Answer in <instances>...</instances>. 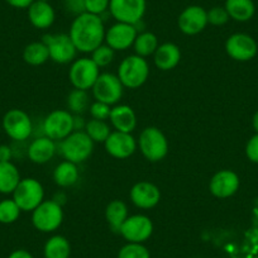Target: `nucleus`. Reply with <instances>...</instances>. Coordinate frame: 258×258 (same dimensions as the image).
Listing matches in <instances>:
<instances>
[{
  "label": "nucleus",
  "mask_w": 258,
  "mask_h": 258,
  "mask_svg": "<svg viewBox=\"0 0 258 258\" xmlns=\"http://www.w3.org/2000/svg\"><path fill=\"white\" fill-rule=\"evenodd\" d=\"M100 69L98 64L88 57L78 58L73 62L69 70V79L75 89L80 90H90L93 89L96 79L100 75Z\"/></svg>",
  "instance_id": "1a4fd4ad"
},
{
  "label": "nucleus",
  "mask_w": 258,
  "mask_h": 258,
  "mask_svg": "<svg viewBox=\"0 0 258 258\" xmlns=\"http://www.w3.org/2000/svg\"><path fill=\"white\" fill-rule=\"evenodd\" d=\"M8 258H33V255H32L28 250L17 249L14 250V252H12Z\"/></svg>",
  "instance_id": "37998d69"
},
{
  "label": "nucleus",
  "mask_w": 258,
  "mask_h": 258,
  "mask_svg": "<svg viewBox=\"0 0 258 258\" xmlns=\"http://www.w3.org/2000/svg\"><path fill=\"white\" fill-rule=\"evenodd\" d=\"M23 59L31 66H41L49 59L48 47L44 42H32L23 49Z\"/></svg>",
  "instance_id": "cd10ccee"
},
{
  "label": "nucleus",
  "mask_w": 258,
  "mask_h": 258,
  "mask_svg": "<svg viewBox=\"0 0 258 258\" xmlns=\"http://www.w3.org/2000/svg\"><path fill=\"white\" fill-rule=\"evenodd\" d=\"M224 8L227 9L230 19L237 22L249 21L255 13L253 0H225Z\"/></svg>",
  "instance_id": "a878e982"
},
{
  "label": "nucleus",
  "mask_w": 258,
  "mask_h": 258,
  "mask_svg": "<svg viewBox=\"0 0 258 258\" xmlns=\"http://www.w3.org/2000/svg\"><path fill=\"white\" fill-rule=\"evenodd\" d=\"M180 31L186 36H197L208 26V14L203 7L190 6L183 9L177 19Z\"/></svg>",
  "instance_id": "2eb2a0df"
},
{
  "label": "nucleus",
  "mask_w": 258,
  "mask_h": 258,
  "mask_svg": "<svg viewBox=\"0 0 258 258\" xmlns=\"http://www.w3.org/2000/svg\"><path fill=\"white\" fill-rule=\"evenodd\" d=\"M239 188V177L232 170H220L212 177L209 190L213 197L227 199L233 197Z\"/></svg>",
  "instance_id": "6ab92c4d"
},
{
  "label": "nucleus",
  "mask_w": 258,
  "mask_h": 258,
  "mask_svg": "<svg viewBox=\"0 0 258 258\" xmlns=\"http://www.w3.org/2000/svg\"><path fill=\"white\" fill-rule=\"evenodd\" d=\"M93 96L96 101H101L108 105H116L123 96L124 86L118 75L104 73L99 75L93 86Z\"/></svg>",
  "instance_id": "9d476101"
},
{
  "label": "nucleus",
  "mask_w": 258,
  "mask_h": 258,
  "mask_svg": "<svg viewBox=\"0 0 258 258\" xmlns=\"http://www.w3.org/2000/svg\"><path fill=\"white\" fill-rule=\"evenodd\" d=\"M21 208L12 199H4L0 202V223L2 224H13L21 217Z\"/></svg>",
  "instance_id": "473e14b6"
},
{
  "label": "nucleus",
  "mask_w": 258,
  "mask_h": 258,
  "mask_svg": "<svg viewBox=\"0 0 258 258\" xmlns=\"http://www.w3.org/2000/svg\"><path fill=\"white\" fill-rule=\"evenodd\" d=\"M56 13L53 7L47 2L34 0L28 8V19L37 29H47L53 24Z\"/></svg>",
  "instance_id": "412c9836"
},
{
  "label": "nucleus",
  "mask_w": 258,
  "mask_h": 258,
  "mask_svg": "<svg viewBox=\"0 0 258 258\" xmlns=\"http://www.w3.org/2000/svg\"><path fill=\"white\" fill-rule=\"evenodd\" d=\"M153 223L147 215L136 214L126 218L119 234L128 243H143L152 235Z\"/></svg>",
  "instance_id": "ddd939ff"
},
{
  "label": "nucleus",
  "mask_w": 258,
  "mask_h": 258,
  "mask_svg": "<svg viewBox=\"0 0 258 258\" xmlns=\"http://www.w3.org/2000/svg\"><path fill=\"white\" fill-rule=\"evenodd\" d=\"M148 76H150V64L145 57L131 54L126 56L119 64L118 78L124 88H141L147 81Z\"/></svg>",
  "instance_id": "f03ea898"
},
{
  "label": "nucleus",
  "mask_w": 258,
  "mask_h": 258,
  "mask_svg": "<svg viewBox=\"0 0 258 258\" xmlns=\"http://www.w3.org/2000/svg\"><path fill=\"white\" fill-rule=\"evenodd\" d=\"M118 258H151V254L142 243H126L119 250Z\"/></svg>",
  "instance_id": "f704fd0d"
},
{
  "label": "nucleus",
  "mask_w": 258,
  "mask_h": 258,
  "mask_svg": "<svg viewBox=\"0 0 258 258\" xmlns=\"http://www.w3.org/2000/svg\"><path fill=\"white\" fill-rule=\"evenodd\" d=\"M12 195L22 212H33L44 200V188L38 180L27 177L19 181Z\"/></svg>",
  "instance_id": "423d86ee"
},
{
  "label": "nucleus",
  "mask_w": 258,
  "mask_h": 258,
  "mask_svg": "<svg viewBox=\"0 0 258 258\" xmlns=\"http://www.w3.org/2000/svg\"><path fill=\"white\" fill-rule=\"evenodd\" d=\"M13 158V150L8 145H0V162H11Z\"/></svg>",
  "instance_id": "a19ab883"
},
{
  "label": "nucleus",
  "mask_w": 258,
  "mask_h": 258,
  "mask_svg": "<svg viewBox=\"0 0 258 258\" xmlns=\"http://www.w3.org/2000/svg\"><path fill=\"white\" fill-rule=\"evenodd\" d=\"M89 111L93 119H98V120H106L110 116L111 106L101 101H94L89 106Z\"/></svg>",
  "instance_id": "e433bc0d"
},
{
  "label": "nucleus",
  "mask_w": 258,
  "mask_h": 258,
  "mask_svg": "<svg viewBox=\"0 0 258 258\" xmlns=\"http://www.w3.org/2000/svg\"><path fill=\"white\" fill-rule=\"evenodd\" d=\"M104 147L108 155L118 160H125L136 152L138 143L132 133H124L114 131L110 133L108 140L104 142Z\"/></svg>",
  "instance_id": "dca6fc26"
},
{
  "label": "nucleus",
  "mask_w": 258,
  "mask_h": 258,
  "mask_svg": "<svg viewBox=\"0 0 258 258\" xmlns=\"http://www.w3.org/2000/svg\"><path fill=\"white\" fill-rule=\"evenodd\" d=\"M85 132L94 143H104L110 136L111 131L106 120L91 119L85 124Z\"/></svg>",
  "instance_id": "7c9ffc66"
},
{
  "label": "nucleus",
  "mask_w": 258,
  "mask_h": 258,
  "mask_svg": "<svg viewBox=\"0 0 258 258\" xmlns=\"http://www.w3.org/2000/svg\"><path fill=\"white\" fill-rule=\"evenodd\" d=\"M63 8L68 13L78 17L85 13V0H63Z\"/></svg>",
  "instance_id": "58836bf2"
},
{
  "label": "nucleus",
  "mask_w": 258,
  "mask_h": 258,
  "mask_svg": "<svg viewBox=\"0 0 258 258\" xmlns=\"http://www.w3.org/2000/svg\"><path fill=\"white\" fill-rule=\"evenodd\" d=\"M146 8V0H110L109 3V13L116 22L135 26L142 22Z\"/></svg>",
  "instance_id": "f8f14e48"
},
{
  "label": "nucleus",
  "mask_w": 258,
  "mask_h": 258,
  "mask_svg": "<svg viewBox=\"0 0 258 258\" xmlns=\"http://www.w3.org/2000/svg\"><path fill=\"white\" fill-rule=\"evenodd\" d=\"M137 143L143 157L150 162H160L168 153L167 138L157 126L143 129Z\"/></svg>",
  "instance_id": "20e7f679"
},
{
  "label": "nucleus",
  "mask_w": 258,
  "mask_h": 258,
  "mask_svg": "<svg viewBox=\"0 0 258 258\" xmlns=\"http://www.w3.org/2000/svg\"><path fill=\"white\" fill-rule=\"evenodd\" d=\"M75 131L74 115L64 109L51 111L43 120V133L53 141L64 140Z\"/></svg>",
  "instance_id": "0eeeda50"
},
{
  "label": "nucleus",
  "mask_w": 258,
  "mask_h": 258,
  "mask_svg": "<svg viewBox=\"0 0 258 258\" xmlns=\"http://www.w3.org/2000/svg\"><path fill=\"white\" fill-rule=\"evenodd\" d=\"M39 2H47V3H49L51 0H39Z\"/></svg>",
  "instance_id": "a18cd8bd"
},
{
  "label": "nucleus",
  "mask_w": 258,
  "mask_h": 258,
  "mask_svg": "<svg viewBox=\"0 0 258 258\" xmlns=\"http://www.w3.org/2000/svg\"><path fill=\"white\" fill-rule=\"evenodd\" d=\"M158 38L155 33L152 32H143V33H138L137 38H136L135 44V52L136 54L141 57H148L151 54H155L156 49L158 48Z\"/></svg>",
  "instance_id": "c756f323"
},
{
  "label": "nucleus",
  "mask_w": 258,
  "mask_h": 258,
  "mask_svg": "<svg viewBox=\"0 0 258 258\" xmlns=\"http://www.w3.org/2000/svg\"><path fill=\"white\" fill-rule=\"evenodd\" d=\"M111 125L115 131L124 133H132L137 126V115L129 105L119 104L111 108L109 116Z\"/></svg>",
  "instance_id": "aec40b11"
},
{
  "label": "nucleus",
  "mask_w": 258,
  "mask_h": 258,
  "mask_svg": "<svg viewBox=\"0 0 258 258\" xmlns=\"http://www.w3.org/2000/svg\"><path fill=\"white\" fill-rule=\"evenodd\" d=\"M252 124H253V128H254V131L258 133V111L254 114V115H253Z\"/></svg>",
  "instance_id": "c03bdc74"
},
{
  "label": "nucleus",
  "mask_w": 258,
  "mask_h": 258,
  "mask_svg": "<svg viewBox=\"0 0 258 258\" xmlns=\"http://www.w3.org/2000/svg\"><path fill=\"white\" fill-rule=\"evenodd\" d=\"M208 14V24H212V26L220 27L224 26L225 23H228V21L230 19L229 14H228L227 9L224 7H213L212 9L207 11Z\"/></svg>",
  "instance_id": "c9c22d12"
},
{
  "label": "nucleus",
  "mask_w": 258,
  "mask_h": 258,
  "mask_svg": "<svg viewBox=\"0 0 258 258\" xmlns=\"http://www.w3.org/2000/svg\"><path fill=\"white\" fill-rule=\"evenodd\" d=\"M3 129L9 138L17 142L28 140L33 133V123L22 109H11L3 116Z\"/></svg>",
  "instance_id": "6e6552de"
},
{
  "label": "nucleus",
  "mask_w": 258,
  "mask_h": 258,
  "mask_svg": "<svg viewBox=\"0 0 258 258\" xmlns=\"http://www.w3.org/2000/svg\"><path fill=\"white\" fill-rule=\"evenodd\" d=\"M63 222V210L56 200H43L32 212V224L37 230L52 233L58 229Z\"/></svg>",
  "instance_id": "39448f33"
},
{
  "label": "nucleus",
  "mask_w": 258,
  "mask_h": 258,
  "mask_svg": "<svg viewBox=\"0 0 258 258\" xmlns=\"http://www.w3.org/2000/svg\"><path fill=\"white\" fill-rule=\"evenodd\" d=\"M105 27L100 16L83 13L75 17L69 36L73 39L78 52L91 53L105 41Z\"/></svg>",
  "instance_id": "f257e3e1"
},
{
  "label": "nucleus",
  "mask_w": 258,
  "mask_h": 258,
  "mask_svg": "<svg viewBox=\"0 0 258 258\" xmlns=\"http://www.w3.org/2000/svg\"><path fill=\"white\" fill-rule=\"evenodd\" d=\"M109 3L110 0H85L86 13L100 16L109 11Z\"/></svg>",
  "instance_id": "4c0bfd02"
},
{
  "label": "nucleus",
  "mask_w": 258,
  "mask_h": 258,
  "mask_svg": "<svg viewBox=\"0 0 258 258\" xmlns=\"http://www.w3.org/2000/svg\"><path fill=\"white\" fill-rule=\"evenodd\" d=\"M129 197L133 204L140 209H152L161 200V190L150 181H140L131 188Z\"/></svg>",
  "instance_id": "a211bd4d"
},
{
  "label": "nucleus",
  "mask_w": 258,
  "mask_h": 258,
  "mask_svg": "<svg viewBox=\"0 0 258 258\" xmlns=\"http://www.w3.org/2000/svg\"><path fill=\"white\" fill-rule=\"evenodd\" d=\"M257 43L245 33H234L225 42V51L235 61H249L257 54Z\"/></svg>",
  "instance_id": "f3484780"
},
{
  "label": "nucleus",
  "mask_w": 258,
  "mask_h": 258,
  "mask_svg": "<svg viewBox=\"0 0 258 258\" xmlns=\"http://www.w3.org/2000/svg\"><path fill=\"white\" fill-rule=\"evenodd\" d=\"M42 42H44L46 46L48 47L49 59L56 63L64 64L75 61L78 49L69 34H46Z\"/></svg>",
  "instance_id": "9b49d317"
},
{
  "label": "nucleus",
  "mask_w": 258,
  "mask_h": 258,
  "mask_svg": "<svg viewBox=\"0 0 258 258\" xmlns=\"http://www.w3.org/2000/svg\"><path fill=\"white\" fill-rule=\"evenodd\" d=\"M44 258H69L71 245L63 235H53L44 244Z\"/></svg>",
  "instance_id": "c85d7f7f"
},
{
  "label": "nucleus",
  "mask_w": 258,
  "mask_h": 258,
  "mask_svg": "<svg viewBox=\"0 0 258 258\" xmlns=\"http://www.w3.org/2000/svg\"><path fill=\"white\" fill-rule=\"evenodd\" d=\"M89 94L86 90L74 89L68 96V108L70 113L83 114L89 108Z\"/></svg>",
  "instance_id": "2f4dec72"
},
{
  "label": "nucleus",
  "mask_w": 258,
  "mask_h": 258,
  "mask_svg": "<svg viewBox=\"0 0 258 258\" xmlns=\"http://www.w3.org/2000/svg\"><path fill=\"white\" fill-rule=\"evenodd\" d=\"M54 153H56V143L47 136H42L32 141L27 150L28 158L37 165H43L51 161Z\"/></svg>",
  "instance_id": "4be33fe9"
},
{
  "label": "nucleus",
  "mask_w": 258,
  "mask_h": 258,
  "mask_svg": "<svg viewBox=\"0 0 258 258\" xmlns=\"http://www.w3.org/2000/svg\"><path fill=\"white\" fill-rule=\"evenodd\" d=\"M128 217V207L121 200H113V202L106 205L105 219L113 232L119 233L121 225H123V223L125 222Z\"/></svg>",
  "instance_id": "bb28decb"
},
{
  "label": "nucleus",
  "mask_w": 258,
  "mask_h": 258,
  "mask_svg": "<svg viewBox=\"0 0 258 258\" xmlns=\"http://www.w3.org/2000/svg\"><path fill=\"white\" fill-rule=\"evenodd\" d=\"M79 177H80V172H79L78 165L70 161L64 160L53 171V181L56 185L61 186V187H70V186L75 185L78 182Z\"/></svg>",
  "instance_id": "393cba45"
},
{
  "label": "nucleus",
  "mask_w": 258,
  "mask_h": 258,
  "mask_svg": "<svg viewBox=\"0 0 258 258\" xmlns=\"http://www.w3.org/2000/svg\"><path fill=\"white\" fill-rule=\"evenodd\" d=\"M115 57V51L108 46V44H101L98 48L91 52V59L98 64V68H106L113 62Z\"/></svg>",
  "instance_id": "72a5a7b5"
},
{
  "label": "nucleus",
  "mask_w": 258,
  "mask_h": 258,
  "mask_svg": "<svg viewBox=\"0 0 258 258\" xmlns=\"http://www.w3.org/2000/svg\"><path fill=\"white\" fill-rule=\"evenodd\" d=\"M245 155H247L248 160L258 163V133L248 141L247 146H245Z\"/></svg>",
  "instance_id": "ea45409f"
},
{
  "label": "nucleus",
  "mask_w": 258,
  "mask_h": 258,
  "mask_svg": "<svg viewBox=\"0 0 258 258\" xmlns=\"http://www.w3.org/2000/svg\"><path fill=\"white\" fill-rule=\"evenodd\" d=\"M21 180V173L12 161L0 162V194H13Z\"/></svg>",
  "instance_id": "b1692460"
},
{
  "label": "nucleus",
  "mask_w": 258,
  "mask_h": 258,
  "mask_svg": "<svg viewBox=\"0 0 258 258\" xmlns=\"http://www.w3.org/2000/svg\"><path fill=\"white\" fill-rule=\"evenodd\" d=\"M94 151V142L85 131H74L69 137L59 143V152L66 161L76 163H83L91 156Z\"/></svg>",
  "instance_id": "7ed1b4c3"
},
{
  "label": "nucleus",
  "mask_w": 258,
  "mask_h": 258,
  "mask_svg": "<svg viewBox=\"0 0 258 258\" xmlns=\"http://www.w3.org/2000/svg\"><path fill=\"white\" fill-rule=\"evenodd\" d=\"M138 29L135 24L116 22L105 32V43L114 51H125L135 44Z\"/></svg>",
  "instance_id": "4468645a"
},
{
  "label": "nucleus",
  "mask_w": 258,
  "mask_h": 258,
  "mask_svg": "<svg viewBox=\"0 0 258 258\" xmlns=\"http://www.w3.org/2000/svg\"><path fill=\"white\" fill-rule=\"evenodd\" d=\"M11 7L17 9H28L34 0H6Z\"/></svg>",
  "instance_id": "79ce46f5"
},
{
  "label": "nucleus",
  "mask_w": 258,
  "mask_h": 258,
  "mask_svg": "<svg viewBox=\"0 0 258 258\" xmlns=\"http://www.w3.org/2000/svg\"><path fill=\"white\" fill-rule=\"evenodd\" d=\"M181 59V51L177 44L172 42H166L158 46L153 54L156 68L162 71H170L175 69Z\"/></svg>",
  "instance_id": "5701e85b"
}]
</instances>
